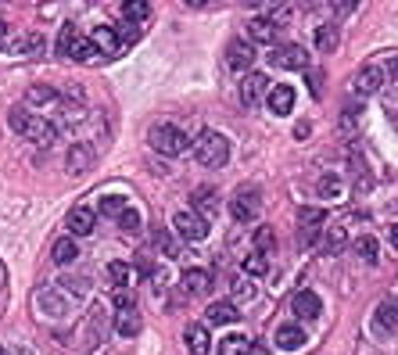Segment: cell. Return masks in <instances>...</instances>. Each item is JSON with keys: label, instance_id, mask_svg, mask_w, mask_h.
Masks as SVG:
<instances>
[{"label": "cell", "instance_id": "6da1fadb", "mask_svg": "<svg viewBox=\"0 0 398 355\" xmlns=\"http://www.w3.org/2000/svg\"><path fill=\"white\" fill-rule=\"evenodd\" d=\"M8 123H11V130H15L18 137H25V140H40V144H43V140H54V126L47 123V118L25 111V108H11Z\"/></svg>", "mask_w": 398, "mask_h": 355}, {"label": "cell", "instance_id": "7a4b0ae2", "mask_svg": "<svg viewBox=\"0 0 398 355\" xmlns=\"http://www.w3.org/2000/svg\"><path fill=\"white\" fill-rule=\"evenodd\" d=\"M147 140H151V147L158 151V154H183L187 151V137H183V130H176L173 123H154L151 130H147Z\"/></svg>", "mask_w": 398, "mask_h": 355}, {"label": "cell", "instance_id": "3957f363", "mask_svg": "<svg viewBox=\"0 0 398 355\" xmlns=\"http://www.w3.org/2000/svg\"><path fill=\"white\" fill-rule=\"evenodd\" d=\"M194 158L201 162V165H222L226 158H230V140H226L222 133H215V130H205L198 140H194Z\"/></svg>", "mask_w": 398, "mask_h": 355}, {"label": "cell", "instance_id": "277c9868", "mask_svg": "<svg viewBox=\"0 0 398 355\" xmlns=\"http://www.w3.org/2000/svg\"><path fill=\"white\" fill-rule=\"evenodd\" d=\"M258 208H262L258 187H241V191L230 198V215H234L237 222H248V219H255V215H258Z\"/></svg>", "mask_w": 398, "mask_h": 355}, {"label": "cell", "instance_id": "5b68a950", "mask_svg": "<svg viewBox=\"0 0 398 355\" xmlns=\"http://www.w3.org/2000/svg\"><path fill=\"white\" fill-rule=\"evenodd\" d=\"M269 57H273L276 69H288V72L309 69V54H305V47H298V43H283V47H276Z\"/></svg>", "mask_w": 398, "mask_h": 355}, {"label": "cell", "instance_id": "8992f818", "mask_svg": "<svg viewBox=\"0 0 398 355\" xmlns=\"http://www.w3.org/2000/svg\"><path fill=\"white\" fill-rule=\"evenodd\" d=\"M173 226H176V233L183 237V241H191V244H198V241H205V237H208V222H205L201 212H180L173 219Z\"/></svg>", "mask_w": 398, "mask_h": 355}, {"label": "cell", "instance_id": "52a82bcc", "mask_svg": "<svg viewBox=\"0 0 398 355\" xmlns=\"http://www.w3.org/2000/svg\"><path fill=\"white\" fill-rule=\"evenodd\" d=\"M326 215H323V208H302V215H298V237H302V244H316L319 241V222H323Z\"/></svg>", "mask_w": 398, "mask_h": 355}, {"label": "cell", "instance_id": "ba28073f", "mask_svg": "<svg viewBox=\"0 0 398 355\" xmlns=\"http://www.w3.org/2000/svg\"><path fill=\"white\" fill-rule=\"evenodd\" d=\"M251 62H255V43H248V40H234L230 47H226V65H230V69L248 72V69H251Z\"/></svg>", "mask_w": 398, "mask_h": 355}, {"label": "cell", "instance_id": "9c48e42d", "mask_svg": "<svg viewBox=\"0 0 398 355\" xmlns=\"http://www.w3.org/2000/svg\"><path fill=\"white\" fill-rule=\"evenodd\" d=\"M262 97H269V79H266L262 72H248V76L241 79V101L251 108V104H258Z\"/></svg>", "mask_w": 398, "mask_h": 355}, {"label": "cell", "instance_id": "30bf717a", "mask_svg": "<svg viewBox=\"0 0 398 355\" xmlns=\"http://www.w3.org/2000/svg\"><path fill=\"white\" fill-rule=\"evenodd\" d=\"M356 94H363V97H370V94H377L380 86H384V72L377 69V65H363L359 72H356Z\"/></svg>", "mask_w": 398, "mask_h": 355}, {"label": "cell", "instance_id": "8fae6325", "mask_svg": "<svg viewBox=\"0 0 398 355\" xmlns=\"http://www.w3.org/2000/svg\"><path fill=\"white\" fill-rule=\"evenodd\" d=\"M93 43H97V50L108 54V57H119V50H123V36L111 29V26H97V29H93Z\"/></svg>", "mask_w": 398, "mask_h": 355}, {"label": "cell", "instance_id": "7c38bea8", "mask_svg": "<svg viewBox=\"0 0 398 355\" xmlns=\"http://www.w3.org/2000/svg\"><path fill=\"white\" fill-rule=\"evenodd\" d=\"M291 309H295V316H298V320H316V316L323 312L319 294H312V291H298V294H295V302H291Z\"/></svg>", "mask_w": 398, "mask_h": 355}, {"label": "cell", "instance_id": "4fadbf2b", "mask_svg": "<svg viewBox=\"0 0 398 355\" xmlns=\"http://www.w3.org/2000/svg\"><path fill=\"white\" fill-rule=\"evenodd\" d=\"M65 165H69V172H72V176L86 172V169L93 165V147H90V144H72V147H69Z\"/></svg>", "mask_w": 398, "mask_h": 355}, {"label": "cell", "instance_id": "5bb4252c", "mask_svg": "<svg viewBox=\"0 0 398 355\" xmlns=\"http://www.w3.org/2000/svg\"><path fill=\"white\" fill-rule=\"evenodd\" d=\"M269 111H276V115H288L291 108H295V86H288V83H280V86H273L269 90Z\"/></svg>", "mask_w": 398, "mask_h": 355}, {"label": "cell", "instance_id": "9a60e30c", "mask_svg": "<svg viewBox=\"0 0 398 355\" xmlns=\"http://www.w3.org/2000/svg\"><path fill=\"white\" fill-rule=\"evenodd\" d=\"M140 327H144V320H140L137 305L119 309V316H115V330H119L123 337H137V334H140Z\"/></svg>", "mask_w": 398, "mask_h": 355}, {"label": "cell", "instance_id": "2e32d148", "mask_svg": "<svg viewBox=\"0 0 398 355\" xmlns=\"http://www.w3.org/2000/svg\"><path fill=\"white\" fill-rule=\"evenodd\" d=\"M302 344H305V330L302 327H295V323L291 327H276V348L280 351H298Z\"/></svg>", "mask_w": 398, "mask_h": 355}, {"label": "cell", "instance_id": "e0dca14e", "mask_svg": "<svg viewBox=\"0 0 398 355\" xmlns=\"http://www.w3.org/2000/svg\"><path fill=\"white\" fill-rule=\"evenodd\" d=\"M93 54H101L97 43H93V36H79V33H76V40L69 43V54H65V57H72V62H83V65H86V62H93Z\"/></svg>", "mask_w": 398, "mask_h": 355}, {"label": "cell", "instance_id": "ac0fdd59", "mask_svg": "<svg viewBox=\"0 0 398 355\" xmlns=\"http://www.w3.org/2000/svg\"><path fill=\"white\" fill-rule=\"evenodd\" d=\"M373 323L380 330H398V298H384L373 312Z\"/></svg>", "mask_w": 398, "mask_h": 355}, {"label": "cell", "instance_id": "d6986e66", "mask_svg": "<svg viewBox=\"0 0 398 355\" xmlns=\"http://www.w3.org/2000/svg\"><path fill=\"white\" fill-rule=\"evenodd\" d=\"M183 291L194 294V298H201V294L212 291V276H208L205 269H187V273H183Z\"/></svg>", "mask_w": 398, "mask_h": 355}, {"label": "cell", "instance_id": "ffe728a7", "mask_svg": "<svg viewBox=\"0 0 398 355\" xmlns=\"http://www.w3.org/2000/svg\"><path fill=\"white\" fill-rule=\"evenodd\" d=\"M248 36H251V43H273L276 40V22L273 18H251Z\"/></svg>", "mask_w": 398, "mask_h": 355}, {"label": "cell", "instance_id": "44dd1931", "mask_svg": "<svg viewBox=\"0 0 398 355\" xmlns=\"http://www.w3.org/2000/svg\"><path fill=\"white\" fill-rule=\"evenodd\" d=\"M65 226L72 230V233H79V237H86V233H93V212L90 208H72L69 212V219H65Z\"/></svg>", "mask_w": 398, "mask_h": 355}, {"label": "cell", "instance_id": "7402d4cb", "mask_svg": "<svg viewBox=\"0 0 398 355\" xmlns=\"http://www.w3.org/2000/svg\"><path fill=\"white\" fill-rule=\"evenodd\" d=\"M241 320V312H237V305L234 302H212L208 305V323H237Z\"/></svg>", "mask_w": 398, "mask_h": 355}, {"label": "cell", "instance_id": "603a6c76", "mask_svg": "<svg viewBox=\"0 0 398 355\" xmlns=\"http://www.w3.org/2000/svg\"><path fill=\"white\" fill-rule=\"evenodd\" d=\"M183 341H187V351H194V355H205L208 351V330L201 323H191L183 330Z\"/></svg>", "mask_w": 398, "mask_h": 355}, {"label": "cell", "instance_id": "cb8c5ba5", "mask_svg": "<svg viewBox=\"0 0 398 355\" xmlns=\"http://www.w3.org/2000/svg\"><path fill=\"white\" fill-rule=\"evenodd\" d=\"M191 205H194V212H201V215H215V208H219L212 187H198V191L191 194Z\"/></svg>", "mask_w": 398, "mask_h": 355}, {"label": "cell", "instance_id": "d4e9b609", "mask_svg": "<svg viewBox=\"0 0 398 355\" xmlns=\"http://www.w3.org/2000/svg\"><path fill=\"white\" fill-rule=\"evenodd\" d=\"M76 255H79V244L72 241V237H62V241H54V252H50V259L58 262V266H69V262H76Z\"/></svg>", "mask_w": 398, "mask_h": 355}, {"label": "cell", "instance_id": "484cf974", "mask_svg": "<svg viewBox=\"0 0 398 355\" xmlns=\"http://www.w3.org/2000/svg\"><path fill=\"white\" fill-rule=\"evenodd\" d=\"M219 355H251V341L244 334H230V337H222Z\"/></svg>", "mask_w": 398, "mask_h": 355}, {"label": "cell", "instance_id": "4316f807", "mask_svg": "<svg viewBox=\"0 0 398 355\" xmlns=\"http://www.w3.org/2000/svg\"><path fill=\"white\" fill-rule=\"evenodd\" d=\"M147 15H151V4L147 0H123V18L126 22H147Z\"/></svg>", "mask_w": 398, "mask_h": 355}, {"label": "cell", "instance_id": "83f0119b", "mask_svg": "<svg viewBox=\"0 0 398 355\" xmlns=\"http://www.w3.org/2000/svg\"><path fill=\"white\" fill-rule=\"evenodd\" d=\"M337 43H341L337 26H319V29H316V50L330 54V50H337Z\"/></svg>", "mask_w": 398, "mask_h": 355}, {"label": "cell", "instance_id": "f1b7e54d", "mask_svg": "<svg viewBox=\"0 0 398 355\" xmlns=\"http://www.w3.org/2000/svg\"><path fill=\"white\" fill-rule=\"evenodd\" d=\"M345 244H348V233L341 230V226H330V230H326V237H323V252H326V255H337Z\"/></svg>", "mask_w": 398, "mask_h": 355}, {"label": "cell", "instance_id": "f546056e", "mask_svg": "<svg viewBox=\"0 0 398 355\" xmlns=\"http://www.w3.org/2000/svg\"><path fill=\"white\" fill-rule=\"evenodd\" d=\"M133 276H137V273H133V266H126V262H111V266H108V280L115 283V287H130Z\"/></svg>", "mask_w": 398, "mask_h": 355}, {"label": "cell", "instance_id": "4dcf8cb0", "mask_svg": "<svg viewBox=\"0 0 398 355\" xmlns=\"http://www.w3.org/2000/svg\"><path fill=\"white\" fill-rule=\"evenodd\" d=\"M11 50H15V54H25V57H36V54H43V36L29 33V36H22L18 43H11Z\"/></svg>", "mask_w": 398, "mask_h": 355}, {"label": "cell", "instance_id": "1f68e13d", "mask_svg": "<svg viewBox=\"0 0 398 355\" xmlns=\"http://www.w3.org/2000/svg\"><path fill=\"white\" fill-rule=\"evenodd\" d=\"M356 255L373 266L377 262V237H359V241H356Z\"/></svg>", "mask_w": 398, "mask_h": 355}, {"label": "cell", "instance_id": "d6a6232c", "mask_svg": "<svg viewBox=\"0 0 398 355\" xmlns=\"http://www.w3.org/2000/svg\"><path fill=\"white\" fill-rule=\"evenodd\" d=\"M123 208H126V201H123L119 194H104V198L97 201V212H101V215H119Z\"/></svg>", "mask_w": 398, "mask_h": 355}, {"label": "cell", "instance_id": "836d02e7", "mask_svg": "<svg viewBox=\"0 0 398 355\" xmlns=\"http://www.w3.org/2000/svg\"><path fill=\"white\" fill-rule=\"evenodd\" d=\"M266 269H269V262H266L262 252H255V255L244 259V273H248V276H266Z\"/></svg>", "mask_w": 398, "mask_h": 355}, {"label": "cell", "instance_id": "e575fe53", "mask_svg": "<svg viewBox=\"0 0 398 355\" xmlns=\"http://www.w3.org/2000/svg\"><path fill=\"white\" fill-rule=\"evenodd\" d=\"M255 248H258L262 255H269V252L276 248V237H273L269 226H258V233H255Z\"/></svg>", "mask_w": 398, "mask_h": 355}, {"label": "cell", "instance_id": "d590c367", "mask_svg": "<svg viewBox=\"0 0 398 355\" xmlns=\"http://www.w3.org/2000/svg\"><path fill=\"white\" fill-rule=\"evenodd\" d=\"M154 244H158V248L165 252V259H176V255H180V248H176V241H173V237H169L165 230H158V233H154Z\"/></svg>", "mask_w": 398, "mask_h": 355}, {"label": "cell", "instance_id": "8d00e7d4", "mask_svg": "<svg viewBox=\"0 0 398 355\" xmlns=\"http://www.w3.org/2000/svg\"><path fill=\"white\" fill-rule=\"evenodd\" d=\"M25 97H29V104H50V101H58V94H54L50 86H33Z\"/></svg>", "mask_w": 398, "mask_h": 355}, {"label": "cell", "instance_id": "74e56055", "mask_svg": "<svg viewBox=\"0 0 398 355\" xmlns=\"http://www.w3.org/2000/svg\"><path fill=\"white\" fill-rule=\"evenodd\" d=\"M119 226H123L126 233L140 230V212H137V208H123V212H119Z\"/></svg>", "mask_w": 398, "mask_h": 355}, {"label": "cell", "instance_id": "f35d334b", "mask_svg": "<svg viewBox=\"0 0 398 355\" xmlns=\"http://www.w3.org/2000/svg\"><path fill=\"white\" fill-rule=\"evenodd\" d=\"M234 298H237V302H251V298H255V283L234 280Z\"/></svg>", "mask_w": 398, "mask_h": 355}, {"label": "cell", "instance_id": "ab89813d", "mask_svg": "<svg viewBox=\"0 0 398 355\" xmlns=\"http://www.w3.org/2000/svg\"><path fill=\"white\" fill-rule=\"evenodd\" d=\"M337 191H341V180H337L334 172H330V176H323V180H319V194H323V198H334Z\"/></svg>", "mask_w": 398, "mask_h": 355}, {"label": "cell", "instance_id": "60d3db41", "mask_svg": "<svg viewBox=\"0 0 398 355\" xmlns=\"http://www.w3.org/2000/svg\"><path fill=\"white\" fill-rule=\"evenodd\" d=\"M269 18H273L276 26H288V22H291V8H288V4H273Z\"/></svg>", "mask_w": 398, "mask_h": 355}, {"label": "cell", "instance_id": "b9f144b4", "mask_svg": "<svg viewBox=\"0 0 398 355\" xmlns=\"http://www.w3.org/2000/svg\"><path fill=\"white\" fill-rule=\"evenodd\" d=\"M76 40V26H62V36H58V54H69V43Z\"/></svg>", "mask_w": 398, "mask_h": 355}, {"label": "cell", "instance_id": "7bdbcfd3", "mask_svg": "<svg viewBox=\"0 0 398 355\" xmlns=\"http://www.w3.org/2000/svg\"><path fill=\"white\" fill-rule=\"evenodd\" d=\"M356 4H359V0H334V11H337V15H348Z\"/></svg>", "mask_w": 398, "mask_h": 355}, {"label": "cell", "instance_id": "ee69618b", "mask_svg": "<svg viewBox=\"0 0 398 355\" xmlns=\"http://www.w3.org/2000/svg\"><path fill=\"white\" fill-rule=\"evenodd\" d=\"M312 94L323 97V76H319V72H312Z\"/></svg>", "mask_w": 398, "mask_h": 355}, {"label": "cell", "instance_id": "f6af8a7d", "mask_svg": "<svg viewBox=\"0 0 398 355\" xmlns=\"http://www.w3.org/2000/svg\"><path fill=\"white\" fill-rule=\"evenodd\" d=\"M65 283H69L72 294H83V291H86V280H65Z\"/></svg>", "mask_w": 398, "mask_h": 355}, {"label": "cell", "instance_id": "bcb514c9", "mask_svg": "<svg viewBox=\"0 0 398 355\" xmlns=\"http://www.w3.org/2000/svg\"><path fill=\"white\" fill-rule=\"evenodd\" d=\"M387 76L398 79V54H391V62H387Z\"/></svg>", "mask_w": 398, "mask_h": 355}, {"label": "cell", "instance_id": "7dc6e473", "mask_svg": "<svg viewBox=\"0 0 398 355\" xmlns=\"http://www.w3.org/2000/svg\"><path fill=\"white\" fill-rule=\"evenodd\" d=\"M309 133H312L309 123H298V126H295V137H309Z\"/></svg>", "mask_w": 398, "mask_h": 355}, {"label": "cell", "instance_id": "c3c4849f", "mask_svg": "<svg viewBox=\"0 0 398 355\" xmlns=\"http://www.w3.org/2000/svg\"><path fill=\"white\" fill-rule=\"evenodd\" d=\"M4 43H8V22L0 18V47H4Z\"/></svg>", "mask_w": 398, "mask_h": 355}, {"label": "cell", "instance_id": "681fc988", "mask_svg": "<svg viewBox=\"0 0 398 355\" xmlns=\"http://www.w3.org/2000/svg\"><path fill=\"white\" fill-rule=\"evenodd\" d=\"M391 248H398V226H391Z\"/></svg>", "mask_w": 398, "mask_h": 355}, {"label": "cell", "instance_id": "f907efd6", "mask_svg": "<svg viewBox=\"0 0 398 355\" xmlns=\"http://www.w3.org/2000/svg\"><path fill=\"white\" fill-rule=\"evenodd\" d=\"M183 4H191V8H205L208 0H183Z\"/></svg>", "mask_w": 398, "mask_h": 355}, {"label": "cell", "instance_id": "816d5d0a", "mask_svg": "<svg viewBox=\"0 0 398 355\" xmlns=\"http://www.w3.org/2000/svg\"><path fill=\"white\" fill-rule=\"evenodd\" d=\"M11 355H29V351L25 348H11Z\"/></svg>", "mask_w": 398, "mask_h": 355}, {"label": "cell", "instance_id": "f5cc1de1", "mask_svg": "<svg viewBox=\"0 0 398 355\" xmlns=\"http://www.w3.org/2000/svg\"><path fill=\"white\" fill-rule=\"evenodd\" d=\"M305 4H312V0H305Z\"/></svg>", "mask_w": 398, "mask_h": 355}]
</instances>
